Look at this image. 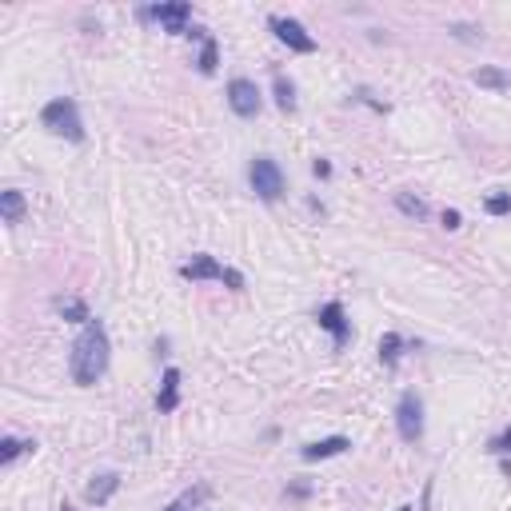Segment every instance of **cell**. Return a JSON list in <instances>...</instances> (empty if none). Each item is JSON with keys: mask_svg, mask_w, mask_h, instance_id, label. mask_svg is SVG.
<instances>
[{"mask_svg": "<svg viewBox=\"0 0 511 511\" xmlns=\"http://www.w3.org/2000/svg\"><path fill=\"white\" fill-rule=\"evenodd\" d=\"M112 360V340H108V328L104 320H88L84 331L72 340V356H68V376L76 388H92L108 371Z\"/></svg>", "mask_w": 511, "mask_h": 511, "instance_id": "obj_1", "label": "cell"}, {"mask_svg": "<svg viewBox=\"0 0 511 511\" xmlns=\"http://www.w3.org/2000/svg\"><path fill=\"white\" fill-rule=\"evenodd\" d=\"M41 124L48 132H56V136H68L72 144L84 140V120H81V108H76L72 96H56V100L44 104L41 108Z\"/></svg>", "mask_w": 511, "mask_h": 511, "instance_id": "obj_2", "label": "cell"}, {"mask_svg": "<svg viewBox=\"0 0 511 511\" xmlns=\"http://www.w3.org/2000/svg\"><path fill=\"white\" fill-rule=\"evenodd\" d=\"M248 180H252V192H256L264 204H276L284 196V172L272 156H256V160H252Z\"/></svg>", "mask_w": 511, "mask_h": 511, "instance_id": "obj_3", "label": "cell"}, {"mask_svg": "<svg viewBox=\"0 0 511 511\" xmlns=\"http://www.w3.org/2000/svg\"><path fill=\"white\" fill-rule=\"evenodd\" d=\"M396 428H400L403 443H420L423 440V403L415 391H403L400 408H396Z\"/></svg>", "mask_w": 511, "mask_h": 511, "instance_id": "obj_4", "label": "cell"}, {"mask_svg": "<svg viewBox=\"0 0 511 511\" xmlns=\"http://www.w3.org/2000/svg\"><path fill=\"white\" fill-rule=\"evenodd\" d=\"M188 16H192L188 0H172V4H152V9H144V21H160L164 32H172V36H188Z\"/></svg>", "mask_w": 511, "mask_h": 511, "instance_id": "obj_5", "label": "cell"}, {"mask_svg": "<svg viewBox=\"0 0 511 511\" xmlns=\"http://www.w3.org/2000/svg\"><path fill=\"white\" fill-rule=\"evenodd\" d=\"M268 29L276 32L291 52H304V56L316 52V36H308V29H304L300 21H291V16H268Z\"/></svg>", "mask_w": 511, "mask_h": 511, "instance_id": "obj_6", "label": "cell"}, {"mask_svg": "<svg viewBox=\"0 0 511 511\" xmlns=\"http://www.w3.org/2000/svg\"><path fill=\"white\" fill-rule=\"evenodd\" d=\"M228 104L236 116L252 120V116H260V88L252 81H244V76H236V81L228 84Z\"/></svg>", "mask_w": 511, "mask_h": 511, "instance_id": "obj_7", "label": "cell"}, {"mask_svg": "<svg viewBox=\"0 0 511 511\" xmlns=\"http://www.w3.org/2000/svg\"><path fill=\"white\" fill-rule=\"evenodd\" d=\"M316 320H320V328H328V331H331L336 348H344V344H348L351 324H348V316H344V304H340V300H328L320 311H316Z\"/></svg>", "mask_w": 511, "mask_h": 511, "instance_id": "obj_8", "label": "cell"}, {"mask_svg": "<svg viewBox=\"0 0 511 511\" xmlns=\"http://www.w3.org/2000/svg\"><path fill=\"white\" fill-rule=\"evenodd\" d=\"M116 491H120V471H100V475H92V480H88V487H84V500L100 507V503H108Z\"/></svg>", "mask_w": 511, "mask_h": 511, "instance_id": "obj_9", "label": "cell"}, {"mask_svg": "<svg viewBox=\"0 0 511 511\" xmlns=\"http://www.w3.org/2000/svg\"><path fill=\"white\" fill-rule=\"evenodd\" d=\"M180 276H184V280H192V284H196V280H224V268H220L216 256H204V252H200V256H192V260L180 268Z\"/></svg>", "mask_w": 511, "mask_h": 511, "instance_id": "obj_10", "label": "cell"}, {"mask_svg": "<svg viewBox=\"0 0 511 511\" xmlns=\"http://www.w3.org/2000/svg\"><path fill=\"white\" fill-rule=\"evenodd\" d=\"M348 448H351L348 435H328V440L308 443L300 455H304V463H316V460H331V455H340V451H348Z\"/></svg>", "mask_w": 511, "mask_h": 511, "instance_id": "obj_11", "label": "cell"}, {"mask_svg": "<svg viewBox=\"0 0 511 511\" xmlns=\"http://www.w3.org/2000/svg\"><path fill=\"white\" fill-rule=\"evenodd\" d=\"M180 408V371L176 368H168L164 371V383H160V396H156V411H176Z\"/></svg>", "mask_w": 511, "mask_h": 511, "instance_id": "obj_12", "label": "cell"}, {"mask_svg": "<svg viewBox=\"0 0 511 511\" xmlns=\"http://www.w3.org/2000/svg\"><path fill=\"white\" fill-rule=\"evenodd\" d=\"M471 81L480 84V88H487V92H511V72L495 68V64L475 68V72H471Z\"/></svg>", "mask_w": 511, "mask_h": 511, "instance_id": "obj_13", "label": "cell"}, {"mask_svg": "<svg viewBox=\"0 0 511 511\" xmlns=\"http://www.w3.org/2000/svg\"><path fill=\"white\" fill-rule=\"evenodd\" d=\"M24 208H29L24 192H16V188L0 192V216H4V224H21L24 220Z\"/></svg>", "mask_w": 511, "mask_h": 511, "instance_id": "obj_14", "label": "cell"}, {"mask_svg": "<svg viewBox=\"0 0 511 511\" xmlns=\"http://www.w3.org/2000/svg\"><path fill=\"white\" fill-rule=\"evenodd\" d=\"M56 311H61L68 324H88L92 320L88 308H84V300H76V296H61V300H56Z\"/></svg>", "mask_w": 511, "mask_h": 511, "instance_id": "obj_15", "label": "cell"}, {"mask_svg": "<svg viewBox=\"0 0 511 511\" xmlns=\"http://www.w3.org/2000/svg\"><path fill=\"white\" fill-rule=\"evenodd\" d=\"M24 451H36V440H16V435H4V440H0V463H12L16 455H24Z\"/></svg>", "mask_w": 511, "mask_h": 511, "instance_id": "obj_16", "label": "cell"}, {"mask_svg": "<svg viewBox=\"0 0 511 511\" xmlns=\"http://www.w3.org/2000/svg\"><path fill=\"white\" fill-rule=\"evenodd\" d=\"M396 208H400L403 216H411V220H428V204H423L420 196H411V192H396Z\"/></svg>", "mask_w": 511, "mask_h": 511, "instance_id": "obj_17", "label": "cell"}, {"mask_svg": "<svg viewBox=\"0 0 511 511\" xmlns=\"http://www.w3.org/2000/svg\"><path fill=\"white\" fill-rule=\"evenodd\" d=\"M403 356V340L396 336V331H383V340H380V360L388 363V368H396Z\"/></svg>", "mask_w": 511, "mask_h": 511, "instance_id": "obj_18", "label": "cell"}, {"mask_svg": "<svg viewBox=\"0 0 511 511\" xmlns=\"http://www.w3.org/2000/svg\"><path fill=\"white\" fill-rule=\"evenodd\" d=\"M276 104H280V112H296V84L284 72H276Z\"/></svg>", "mask_w": 511, "mask_h": 511, "instance_id": "obj_19", "label": "cell"}, {"mask_svg": "<svg viewBox=\"0 0 511 511\" xmlns=\"http://www.w3.org/2000/svg\"><path fill=\"white\" fill-rule=\"evenodd\" d=\"M200 72L204 76H212V72H216V64H220V44H216V36H208V41H204V48H200Z\"/></svg>", "mask_w": 511, "mask_h": 511, "instance_id": "obj_20", "label": "cell"}, {"mask_svg": "<svg viewBox=\"0 0 511 511\" xmlns=\"http://www.w3.org/2000/svg\"><path fill=\"white\" fill-rule=\"evenodd\" d=\"M208 495H212V483H196V487H188V491L180 495V503H184L188 511H196L204 500H208Z\"/></svg>", "mask_w": 511, "mask_h": 511, "instance_id": "obj_21", "label": "cell"}, {"mask_svg": "<svg viewBox=\"0 0 511 511\" xmlns=\"http://www.w3.org/2000/svg\"><path fill=\"white\" fill-rule=\"evenodd\" d=\"M483 208H487L491 216H507V212H511V192H495V196H487Z\"/></svg>", "mask_w": 511, "mask_h": 511, "instance_id": "obj_22", "label": "cell"}, {"mask_svg": "<svg viewBox=\"0 0 511 511\" xmlns=\"http://www.w3.org/2000/svg\"><path fill=\"white\" fill-rule=\"evenodd\" d=\"M487 451H495V455H511V428H503L500 435L487 443Z\"/></svg>", "mask_w": 511, "mask_h": 511, "instance_id": "obj_23", "label": "cell"}, {"mask_svg": "<svg viewBox=\"0 0 511 511\" xmlns=\"http://www.w3.org/2000/svg\"><path fill=\"white\" fill-rule=\"evenodd\" d=\"M308 495H311V483L308 480H296V483L284 487V500H308Z\"/></svg>", "mask_w": 511, "mask_h": 511, "instance_id": "obj_24", "label": "cell"}, {"mask_svg": "<svg viewBox=\"0 0 511 511\" xmlns=\"http://www.w3.org/2000/svg\"><path fill=\"white\" fill-rule=\"evenodd\" d=\"M448 32L455 36V41H480V36H483V32L475 29V24H451Z\"/></svg>", "mask_w": 511, "mask_h": 511, "instance_id": "obj_25", "label": "cell"}, {"mask_svg": "<svg viewBox=\"0 0 511 511\" xmlns=\"http://www.w3.org/2000/svg\"><path fill=\"white\" fill-rule=\"evenodd\" d=\"M440 220H443V228H448V232H455V228L463 224V216H460L455 208H443V216H440Z\"/></svg>", "mask_w": 511, "mask_h": 511, "instance_id": "obj_26", "label": "cell"}, {"mask_svg": "<svg viewBox=\"0 0 511 511\" xmlns=\"http://www.w3.org/2000/svg\"><path fill=\"white\" fill-rule=\"evenodd\" d=\"M356 100L371 104V108H376V112H388V104H383V100H376V96H371V92H368V88H356Z\"/></svg>", "mask_w": 511, "mask_h": 511, "instance_id": "obj_27", "label": "cell"}, {"mask_svg": "<svg viewBox=\"0 0 511 511\" xmlns=\"http://www.w3.org/2000/svg\"><path fill=\"white\" fill-rule=\"evenodd\" d=\"M224 284H228L232 291H244V276L236 268H224Z\"/></svg>", "mask_w": 511, "mask_h": 511, "instance_id": "obj_28", "label": "cell"}, {"mask_svg": "<svg viewBox=\"0 0 511 511\" xmlns=\"http://www.w3.org/2000/svg\"><path fill=\"white\" fill-rule=\"evenodd\" d=\"M311 172H316V180H331V164L324 160V156H320L316 164H311Z\"/></svg>", "mask_w": 511, "mask_h": 511, "instance_id": "obj_29", "label": "cell"}, {"mask_svg": "<svg viewBox=\"0 0 511 511\" xmlns=\"http://www.w3.org/2000/svg\"><path fill=\"white\" fill-rule=\"evenodd\" d=\"M308 208H311V212H316V216H320V220H324V216H328V208H324V204H320V200H316V196H311V200H308Z\"/></svg>", "mask_w": 511, "mask_h": 511, "instance_id": "obj_30", "label": "cell"}, {"mask_svg": "<svg viewBox=\"0 0 511 511\" xmlns=\"http://www.w3.org/2000/svg\"><path fill=\"white\" fill-rule=\"evenodd\" d=\"M168 511H188V507H184V503H180V500H176V503H172V507H168Z\"/></svg>", "mask_w": 511, "mask_h": 511, "instance_id": "obj_31", "label": "cell"}, {"mask_svg": "<svg viewBox=\"0 0 511 511\" xmlns=\"http://www.w3.org/2000/svg\"><path fill=\"white\" fill-rule=\"evenodd\" d=\"M400 511H415V507H400Z\"/></svg>", "mask_w": 511, "mask_h": 511, "instance_id": "obj_32", "label": "cell"}, {"mask_svg": "<svg viewBox=\"0 0 511 511\" xmlns=\"http://www.w3.org/2000/svg\"><path fill=\"white\" fill-rule=\"evenodd\" d=\"M61 511H72V507H61Z\"/></svg>", "mask_w": 511, "mask_h": 511, "instance_id": "obj_33", "label": "cell"}]
</instances>
